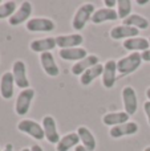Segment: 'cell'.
<instances>
[{
    "instance_id": "cell-2",
    "label": "cell",
    "mask_w": 150,
    "mask_h": 151,
    "mask_svg": "<svg viewBox=\"0 0 150 151\" xmlns=\"http://www.w3.org/2000/svg\"><path fill=\"white\" fill-rule=\"evenodd\" d=\"M94 12H96V8L92 3H87V4L79 7V9L76 11V13H74V16H73V20H72V27H73V29L81 31V29L87 25L88 21L92 20V16Z\"/></svg>"
},
{
    "instance_id": "cell-5",
    "label": "cell",
    "mask_w": 150,
    "mask_h": 151,
    "mask_svg": "<svg viewBox=\"0 0 150 151\" xmlns=\"http://www.w3.org/2000/svg\"><path fill=\"white\" fill-rule=\"evenodd\" d=\"M12 76L15 80V85L20 88L21 90L29 89V80L27 76V66L25 63L21 60H16L12 65Z\"/></svg>"
},
{
    "instance_id": "cell-9",
    "label": "cell",
    "mask_w": 150,
    "mask_h": 151,
    "mask_svg": "<svg viewBox=\"0 0 150 151\" xmlns=\"http://www.w3.org/2000/svg\"><path fill=\"white\" fill-rule=\"evenodd\" d=\"M32 9H33V8H32L31 3L29 1H23L20 7L17 8V11H16V12L13 13L9 19H8L9 25L16 27V25H20V24L24 23V21H28L29 17H31V15H32Z\"/></svg>"
},
{
    "instance_id": "cell-24",
    "label": "cell",
    "mask_w": 150,
    "mask_h": 151,
    "mask_svg": "<svg viewBox=\"0 0 150 151\" xmlns=\"http://www.w3.org/2000/svg\"><path fill=\"white\" fill-rule=\"evenodd\" d=\"M122 24L128 27L137 28L138 31H144V29L149 28V20L146 17H144L142 15H138V13H132L130 16H128L126 19H124Z\"/></svg>"
},
{
    "instance_id": "cell-16",
    "label": "cell",
    "mask_w": 150,
    "mask_h": 151,
    "mask_svg": "<svg viewBox=\"0 0 150 151\" xmlns=\"http://www.w3.org/2000/svg\"><path fill=\"white\" fill-rule=\"evenodd\" d=\"M138 29L137 28H133V27H128V25H117V27H113L110 29V37L113 40H128V39H132V37H137L138 36Z\"/></svg>"
},
{
    "instance_id": "cell-12",
    "label": "cell",
    "mask_w": 150,
    "mask_h": 151,
    "mask_svg": "<svg viewBox=\"0 0 150 151\" xmlns=\"http://www.w3.org/2000/svg\"><path fill=\"white\" fill-rule=\"evenodd\" d=\"M13 89H15V80L12 72L3 73L0 77V96L4 99H11L13 97Z\"/></svg>"
},
{
    "instance_id": "cell-4",
    "label": "cell",
    "mask_w": 150,
    "mask_h": 151,
    "mask_svg": "<svg viewBox=\"0 0 150 151\" xmlns=\"http://www.w3.org/2000/svg\"><path fill=\"white\" fill-rule=\"evenodd\" d=\"M35 98V90L33 89H24L19 93L17 98L15 102V111L17 115H25L29 111L31 102Z\"/></svg>"
},
{
    "instance_id": "cell-26",
    "label": "cell",
    "mask_w": 150,
    "mask_h": 151,
    "mask_svg": "<svg viewBox=\"0 0 150 151\" xmlns=\"http://www.w3.org/2000/svg\"><path fill=\"white\" fill-rule=\"evenodd\" d=\"M117 15L118 19H126L132 15V1L130 0H118L117 1Z\"/></svg>"
},
{
    "instance_id": "cell-18",
    "label": "cell",
    "mask_w": 150,
    "mask_h": 151,
    "mask_svg": "<svg viewBox=\"0 0 150 151\" xmlns=\"http://www.w3.org/2000/svg\"><path fill=\"white\" fill-rule=\"evenodd\" d=\"M76 133H77V135H79L80 142L82 143V146H84L88 151L96 150V146H97V143H96V137L93 135V133L89 130V129L85 127V126H80V127L77 129Z\"/></svg>"
},
{
    "instance_id": "cell-10",
    "label": "cell",
    "mask_w": 150,
    "mask_h": 151,
    "mask_svg": "<svg viewBox=\"0 0 150 151\" xmlns=\"http://www.w3.org/2000/svg\"><path fill=\"white\" fill-rule=\"evenodd\" d=\"M102 85L106 89H112L116 83L117 80V61L108 60L104 64V72H102Z\"/></svg>"
},
{
    "instance_id": "cell-14",
    "label": "cell",
    "mask_w": 150,
    "mask_h": 151,
    "mask_svg": "<svg viewBox=\"0 0 150 151\" xmlns=\"http://www.w3.org/2000/svg\"><path fill=\"white\" fill-rule=\"evenodd\" d=\"M40 64H41L44 72L49 76V77H57L58 73H60V69H58L57 64H56L52 52L41 53V55H40Z\"/></svg>"
},
{
    "instance_id": "cell-39",
    "label": "cell",
    "mask_w": 150,
    "mask_h": 151,
    "mask_svg": "<svg viewBox=\"0 0 150 151\" xmlns=\"http://www.w3.org/2000/svg\"><path fill=\"white\" fill-rule=\"evenodd\" d=\"M0 4H1V1H0Z\"/></svg>"
},
{
    "instance_id": "cell-11",
    "label": "cell",
    "mask_w": 150,
    "mask_h": 151,
    "mask_svg": "<svg viewBox=\"0 0 150 151\" xmlns=\"http://www.w3.org/2000/svg\"><path fill=\"white\" fill-rule=\"evenodd\" d=\"M84 42V37L80 33L73 35H60L56 37V45L61 49H68V48H79Z\"/></svg>"
},
{
    "instance_id": "cell-37",
    "label": "cell",
    "mask_w": 150,
    "mask_h": 151,
    "mask_svg": "<svg viewBox=\"0 0 150 151\" xmlns=\"http://www.w3.org/2000/svg\"><path fill=\"white\" fill-rule=\"evenodd\" d=\"M144 151H150V146H148V147H145V149H144Z\"/></svg>"
},
{
    "instance_id": "cell-27",
    "label": "cell",
    "mask_w": 150,
    "mask_h": 151,
    "mask_svg": "<svg viewBox=\"0 0 150 151\" xmlns=\"http://www.w3.org/2000/svg\"><path fill=\"white\" fill-rule=\"evenodd\" d=\"M16 3L15 1H4L0 4V20L1 19H9L16 12Z\"/></svg>"
},
{
    "instance_id": "cell-6",
    "label": "cell",
    "mask_w": 150,
    "mask_h": 151,
    "mask_svg": "<svg viewBox=\"0 0 150 151\" xmlns=\"http://www.w3.org/2000/svg\"><path fill=\"white\" fill-rule=\"evenodd\" d=\"M122 102H124L125 113L129 115H134L138 109V98L134 88L132 86H125L122 89Z\"/></svg>"
},
{
    "instance_id": "cell-8",
    "label": "cell",
    "mask_w": 150,
    "mask_h": 151,
    "mask_svg": "<svg viewBox=\"0 0 150 151\" xmlns=\"http://www.w3.org/2000/svg\"><path fill=\"white\" fill-rule=\"evenodd\" d=\"M43 129H44L45 139L52 145H57L58 141H60V134L57 131L56 119L52 115H45L43 118Z\"/></svg>"
},
{
    "instance_id": "cell-32",
    "label": "cell",
    "mask_w": 150,
    "mask_h": 151,
    "mask_svg": "<svg viewBox=\"0 0 150 151\" xmlns=\"http://www.w3.org/2000/svg\"><path fill=\"white\" fill-rule=\"evenodd\" d=\"M137 4L141 5V7H142V5H148L149 4V0H137Z\"/></svg>"
},
{
    "instance_id": "cell-29",
    "label": "cell",
    "mask_w": 150,
    "mask_h": 151,
    "mask_svg": "<svg viewBox=\"0 0 150 151\" xmlns=\"http://www.w3.org/2000/svg\"><path fill=\"white\" fill-rule=\"evenodd\" d=\"M104 4H105V8L114 9L113 7H116V5H117V1H116V0H105V1H104Z\"/></svg>"
},
{
    "instance_id": "cell-30",
    "label": "cell",
    "mask_w": 150,
    "mask_h": 151,
    "mask_svg": "<svg viewBox=\"0 0 150 151\" xmlns=\"http://www.w3.org/2000/svg\"><path fill=\"white\" fill-rule=\"evenodd\" d=\"M141 57H142V61L150 63V49H148V50H145V52L141 53Z\"/></svg>"
},
{
    "instance_id": "cell-17",
    "label": "cell",
    "mask_w": 150,
    "mask_h": 151,
    "mask_svg": "<svg viewBox=\"0 0 150 151\" xmlns=\"http://www.w3.org/2000/svg\"><path fill=\"white\" fill-rule=\"evenodd\" d=\"M57 47L56 45V37H44V39H37V40H33V41L29 44V48L31 50L36 53H47V52H50L52 49Z\"/></svg>"
},
{
    "instance_id": "cell-21",
    "label": "cell",
    "mask_w": 150,
    "mask_h": 151,
    "mask_svg": "<svg viewBox=\"0 0 150 151\" xmlns=\"http://www.w3.org/2000/svg\"><path fill=\"white\" fill-rule=\"evenodd\" d=\"M58 56H60L63 60L65 61H81L87 57V49L79 47V48H68V49H60L58 52Z\"/></svg>"
},
{
    "instance_id": "cell-33",
    "label": "cell",
    "mask_w": 150,
    "mask_h": 151,
    "mask_svg": "<svg viewBox=\"0 0 150 151\" xmlns=\"http://www.w3.org/2000/svg\"><path fill=\"white\" fill-rule=\"evenodd\" d=\"M3 151H13V146L11 143H7L5 145V147H4V150Z\"/></svg>"
},
{
    "instance_id": "cell-34",
    "label": "cell",
    "mask_w": 150,
    "mask_h": 151,
    "mask_svg": "<svg viewBox=\"0 0 150 151\" xmlns=\"http://www.w3.org/2000/svg\"><path fill=\"white\" fill-rule=\"evenodd\" d=\"M74 151H88V150L85 149V147L82 146V145H79V146H77L76 149H74Z\"/></svg>"
},
{
    "instance_id": "cell-23",
    "label": "cell",
    "mask_w": 150,
    "mask_h": 151,
    "mask_svg": "<svg viewBox=\"0 0 150 151\" xmlns=\"http://www.w3.org/2000/svg\"><path fill=\"white\" fill-rule=\"evenodd\" d=\"M80 145V138L77 135V133H68L66 135H64L63 138H60L58 143L56 145V150L57 151H69L71 149H76Z\"/></svg>"
},
{
    "instance_id": "cell-22",
    "label": "cell",
    "mask_w": 150,
    "mask_h": 151,
    "mask_svg": "<svg viewBox=\"0 0 150 151\" xmlns=\"http://www.w3.org/2000/svg\"><path fill=\"white\" fill-rule=\"evenodd\" d=\"M118 19L116 9H110V8H101L97 9L92 16V23L93 24H101L105 21H116Z\"/></svg>"
},
{
    "instance_id": "cell-36",
    "label": "cell",
    "mask_w": 150,
    "mask_h": 151,
    "mask_svg": "<svg viewBox=\"0 0 150 151\" xmlns=\"http://www.w3.org/2000/svg\"><path fill=\"white\" fill-rule=\"evenodd\" d=\"M20 151H31V149H27V147H24V149H21Z\"/></svg>"
},
{
    "instance_id": "cell-31",
    "label": "cell",
    "mask_w": 150,
    "mask_h": 151,
    "mask_svg": "<svg viewBox=\"0 0 150 151\" xmlns=\"http://www.w3.org/2000/svg\"><path fill=\"white\" fill-rule=\"evenodd\" d=\"M31 151H44V150H43V147L40 145H32Z\"/></svg>"
},
{
    "instance_id": "cell-28",
    "label": "cell",
    "mask_w": 150,
    "mask_h": 151,
    "mask_svg": "<svg viewBox=\"0 0 150 151\" xmlns=\"http://www.w3.org/2000/svg\"><path fill=\"white\" fill-rule=\"evenodd\" d=\"M144 111H145L146 119H148V122L150 125V101H146L145 104H144Z\"/></svg>"
},
{
    "instance_id": "cell-1",
    "label": "cell",
    "mask_w": 150,
    "mask_h": 151,
    "mask_svg": "<svg viewBox=\"0 0 150 151\" xmlns=\"http://www.w3.org/2000/svg\"><path fill=\"white\" fill-rule=\"evenodd\" d=\"M142 64V57L141 53H130V55L125 56V57L120 58L117 61V72L121 76H126V74H132L137 70Z\"/></svg>"
},
{
    "instance_id": "cell-13",
    "label": "cell",
    "mask_w": 150,
    "mask_h": 151,
    "mask_svg": "<svg viewBox=\"0 0 150 151\" xmlns=\"http://www.w3.org/2000/svg\"><path fill=\"white\" fill-rule=\"evenodd\" d=\"M137 131H138V125L136 122H133V121H129L126 123H122V125L112 127L109 134H110L112 138L117 139V138H122V137H126V135H133Z\"/></svg>"
},
{
    "instance_id": "cell-15",
    "label": "cell",
    "mask_w": 150,
    "mask_h": 151,
    "mask_svg": "<svg viewBox=\"0 0 150 151\" xmlns=\"http://www.w3.org/2000/svg\"><path fill=\"white\" fill-rule=\"evenodd\" d=\"M122 47H124L126 50H130L132 53H134V52L142 53V52H145V50L149 49L150 44H149V39L137 36V37H132V39L125 40Z\"/></svg>"
},
{
    "instance_id": "cell-40",
    "label": "cell",
    "mask_w": 150,
    "mask_h": 151,
    "mask_svg": "<svg viewBox=\"0 0 150 151\" xmlns=\"http://www.w3.org/2000/svg\"><path fill=\"white\" fill-rule=\"evenodd\" d=\"M0 151H1V150H0Z\"/></svg>"
},
{
    "instance_id": "cell-38",
    "label": "cell",
    "mask_w": 150,
    "mask_h": 151,
    "mask_svg": "<svg viewBox=\"0 0 150 151\" xmlns=\"http://www.w3.org/2000/svg\"><path fill=\"white\" fill-rule=\"evenodd\" d=\"M149 44H150V37H149Z\"/></svg>"
},
{
    "instance_id": "cell-35",
    "label": "cell",
    "mask_w": 150,
    "mask_h": 151,
    "mask_svg": "<svg viewBox=\"0 0 150 151\" xmlns=\"http://www.w3.org/2000/svg\"><path fill=\"white\" fill-rule=\"evenodd\" d=\"M146 98H148V101H150V88L146 89Z\"/></svg>"
},
{
    "instance_id": "cell-25",
    "label": "cell",
    "mask_w": 150,
    "mask_h": 151,
    "mask_svg": "<svg viewBox=\"0 0 150 151\" xmlns=\"http://www.w3.org/2000/svg\"><path fill=\"white\" fill-rule=\"evenodd\" d=\"M102 72H104V65L97 64L96 66H93V68L85 70L84 73L80 76V82H81V85H84V86L90 85L97 77L102 76Z\"/></svg>"
},
{
    "instance_id": "cell-19",
    "label": "cell",
    "mask_w": 150,
    "mask_h": 151,
    "mask_svg": "<svg viewBox=\"0 0 150 151\" xmlns=\"http://www.w3.org/2000/svg\"><path fill=\"white\" fill-rule=\"evenodd\" d=\"M97 64H100V63H98V57H97V56H96V55H88L84 60L79 61V63H76L73 66H72V74L81 76L85 70H88V69L96 66Z\"/></svg>"
},
{
    "instance_id": "cell-3",
    "label": "cell",
    "mask_w": 150,
    "mask_h": 151,
    "mask_svg": "<svg viewBox=\"0 0 150 151\" xmlns=\"http://www.w3.org/2000/svg\"><path fill=\"white\" fill-rule=\"evenodd\" d=\"M17 130L27 134V135L32 137L36 141H43L45 138L43 125H40L39 122H36L33 119H21L17 123Z\"/></svg>"
},
{
    "instance_id": "cell-20",
    "label": "cell",
    "mask_w": 150,
    "mask_h": 151,
    "mask_svg": "<svg viewBox=\"0 0 150 151\" xmlns=\"http://www.w3.org/2000/svg\"><path fill=\"white\" fill-rule=\"evenodd\" d=\"M130 115L125 111H114V113H108L102 117V123L105 126H110V127H114V126L122 125V123L129 122Z\"/></svg>"
},
{
    "instance_id": "cell-7",
    "label": "cell",
    "mask_w": 150,
    "mask_h": 151,
    "mask_svg": "<svg viewBox=\"0 0 150 151\" xmlns=\"http://www.w3.org/2000/svg\"><path fill=\"white\" fill-rule=\"evenodd\" d=\"M55 28L56 24L48 17H32L27 21V29L29 32H52Z\"/></svg>"
}]
</instances>
